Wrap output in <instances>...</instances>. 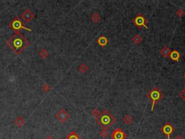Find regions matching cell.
<instances>
[{"mask_svg": "<svg viewBox=\"0 0 185 139\" xmlns=\"http://www.w3.org/2000/svg\"><path fill=\"white\" fill-rule=\"evenodd\" d=\"M8 46L12 49L16 54L21 53L30 45L29 41L25 38L20 32L15 33L10 39L6 41Z\"/></svg>", "mask_w": 185, "mask_h": 139, "instance_id": "obj_1", "label": "cell"}, {"mask_svg": "<svg viewBox=\"0 0 185 139\" xmlns=\"http://www.w3.org/2000/svg\"><path fill=\"white\" fill-rule=\"evenodd\" d=\"M96 122L103 129H107L116 122V118L108 112V109H106L97 118H96Z\"/></svg>", "mask_w": 185, "mask_h": 139, "instance_id": "obj_2", "label": "cell"}, {"mask_svg": "<svg viewBox=\"0 0 185 139\" xmlns=\"http://www.w3.org/2000/svg\"><path fill=\"white\" fill-rule=\"evenodd\" d=\"M146 96L147 99H149L152 103V107H151V112L154 110L155 105L160 101H161L164 98V94L161 90H159L157 87H153L149 92L147 93Z\"/></svg>", "mask_w": 185, "mask_h": 139, "instance_id": "obj_3", "label": "cell"}, {"mask_svg": "<svg viewBox=\"0 0 185 139\" xmlns=\"http://www.w3.org/2000/svg\"><path fill=\"white\" fill-rule=\"evenodd\" d=\"M10 27L11 29H12L15 33H18V32H20L21 30H26L28 31H30L31 32L32 30L30 29V28H26L25 25H24V23L22 22V21L21 20V18L20 17L17 16L15 18H14V19L12 20L10 23Z\"/></svg>", "mask_w": 185, "mask_h": 139, "instance_id": "obj_4", "label": "cell"}, {"mask_svg": "<svg viewBox=\"0 0 185 139\" xmlns=\"http://www.w3.org/2000/svg\"><path fill=\"white\" fill-rule=\"evenodd\" d=\"M132 23L137 26L139 29H141L143 28H145L146 29H148L147 26V20L146 19V18L145 17L144 15L141 13L137 14L132 20Z\"/></svg>", "mask_w": 185, "mask_h": 139, "instance_id": "obj_5", "label": "cell"}, {"mask_svg": "<svg viewBox=\"0 0 185 139\" xmlns=\"http://www.w3.org/2000/svg\"><path fill=\"white\" fill-rule=\"evenodd\" d=\"M160 131H161L165 136L167 137L168 139H170L171 136L174 133L175 131V128L174 127L168 122H167L166 123H165V125L160 128Z\"/></svg>", "mask_w": 185, "mask_h": 139, "instance_id": "obj_6", "label": "cell"}, {"mask_svg": "<svg viewBox=\"0 0 185 139\" xmlns=\"http://www.w3.org/2000/svg\"><path fill=\"white\" fill-rule=\"evenodd\" d=\"M69 117H70L69 114L64 109H61L56 114V118L58 119L61 123H64L67 119L69 118Z\"/></svg>", "mask_w": 185, "mask_h": 139, "instance_id": "obj_7", "label": "cell"}, {"mask_svg": "<svg viewBox=\"0 0 185 139\" xmlns=\"http://www.w3.org/2000/svg\"><path fill=\"white\" fill-rule=\"evenodd\" d=\"M127 137V134L120 128H116L111 134V138L112 139H126Z\"/></svg>", "mask_w": 185, "mask_h": 139, "instance_id": "obj_8", "label": "cell"}, {"mask_svg": "<svg viewBox=\"0 0 185 139\" xmlns=\"http://www.w3.org/2000/svg\"><path fill=\"white\" fill-rule=\"evenodd\" d=\"M35 18L34 13L30 10V9H26L22 14H21V18L25 22H29Z\"/></svg>", "mask_w": 185, "mask_h": 139, "instance_id": "obj_9", "label": "cell"}, {"mask_svg": "<svg viewBox=\"0 0 185 139\" xmlns=\"http://www.w3.org/2000/svg\"><path fill=\"white\" fill-rule=\"evenodd\" d=\"M169 57L174 62H179L181 57V54L177 50H173L171 52Z\"/></svg>", "mask_w": 185, "mask_h": 139, "instance_id": "obj_10", "label": "cell"}, {"mask_svg": "<svg viewBox=\"0 0 185 139\" xmlns=\"http://www.w3.org/2000/svg\"><path fill=\"white\" fill-rule=\"evenodd\" d=\"M25 120L22 116H18L16 119H15L14 123L15 124L16 126H18L19 128H22L23 126V125L25 124Z\"/></svg>", "mask_w": 185, "mask_h": 139, "instance_id": "obj_11", "label": "cell"}, {"mask_svg": "<svg viewBox=\"0 0 185 139\" xmlns=\"http://www.w3.org/2000/svg\"><path fill=\"white\" fill-rule=\"evenodd\" d=\"M97 43H98V45H100L101 46H106V44L108 43V39L105 36H100L98 39H97Z\"/></svg>", "mask_w": 185, "mask_h": 139, "instance_id": "obj_12", "label": "cell"}, {"mask_svg": "<svg viewBox=\"0 0 185 139\" xmlns=\"http://www.w3.org/2000/svg\"><path fill=\"white\" fill-rule=\"evenodd\" d=\"M170 53H171V51L170 49L167 47V46H164L161 50H160V54L164 57V58H166L167 57H168L170 55Z\"/></svg>", "mask_w": 185, "mask_h": 139, "instance_id": "obj_13", "label": "cell"}, {"mask_svg": "<svg viewBox=\"0 0 185 139\" xmlns=\"http://www.w3.org/2000/svg\"><path fill=\"white\" fill-rule=\"evenodd\" d=\"M82 139V138L75 132V131H72V132H70L69 134H68V136L66 137V139Z\"/></svg>", "mask_w": 185, "mask_h": 139, "instance_id": "obj_14", "label": "cell"}, {"mask_svg": "<svg viewBox=\"0 0 185 139\" xmlns=\"http://www.w3.org/2000/svg\"><path fill=\"white\" fill-rule=\"evenodd\" d=\"M124 123H125L126 125H131L133 122V118L129 115H126L122 119Z\"/></svg>", "mask_w": 185, "mask_h": 139, "instance_id": "obj_15", "label": "cell"}, {"mask_svg": "<svg viewBox=\"0 0 185 139\" xmlns=\"http://www.w3.org/2000/svg\"><path fill=\"white\" fill-rule=\"evenodd\" d=\"M132 42H133L135 44L137 45V44H139L140 42H142V41H143V38L140 36V35H139V34H136V35H135V36L132 37Z\"/></svg>", "mask_w": 185, "mask_h": 139, "instance_id": "obj_16", "label": "cell"}, {"mask_svg": "<svg viewBox=\"0 0 185 139\" xmlns=\"http://www.w3.org/2000/svg\"><path fill=\"white\" fill-rule=\"evenodd\" d=\"M49 52L46 49H42L40 51V52H39V56L43 60L46 59L49 57Z\"/></svg>", "mask_w": 185, "mask_h": 139, "instance_id": "obj_17", "label": "cell"}, {"mask_svg": "<svg viewBox=\"0 0 185 139\" xmlns=\"http://www.w3.org/2000/svg\"><path fill=\"white\" fill-rule=\"evenodd\" d=\"M90 18H91V20H93L94 22H96V23L98 22L101 20V18L100 15H99L98 12H95V13H93V14L91 15Z\"/></svg>", "mask_w": 185, "mask_h": 139, "instance_id": "obj_18", "label": "cell"}, {"mask_svg": "<svg viewBox=\"0 0 185 139\" xmlns=\"http://www.w3.org/2000/svg\"><path fill=\"white\" fill-rule=\"evenodd\" d=\"M79 71L80 72H81L82 73H85L87 71H88V67L86 65V64H81L80 66H79Z\"/></svg>", "mask_w": 185, "mask_h": 139, "instance_id": "obj_19", "label": "cell"}, {"mask_svg": "<svg viewBox=\"0 0 185 139\" xmlns=\"http://www.w3.org/2000/svg\"><path fill=\"white\" fill-rule=\"evenodd\" d=\"M90 114H91V115H92L93 117H94V118H97L100 115V112H99V111H98V109H93L91 111Z\"/></svg>", "mask_w": 185, "mask_h": 139, "instance_id": "obj_20", "label": "cell"}, {"mask_svg": "<svg viewBox=\"0 0 185 139\" xmlns=\"http://www.w3.org/2000/svg\"><path fill=\"white\" fill-rule=\"evenodd\" d=\"M108 132L107 129H103L102 130H101L99 132V136H101L103 139H105L106 137L108 136Z\"/></svg>", "mask_w": 185, "mask_h": 139, "instance_id": "obj_21", "label": "cell"}, {"mask_svg": "<svg viewBox=\"0 0 185 139\" xmlns=\"http://www.w3.org/2000/svg\"><path fill=\"white\" fill-rule=\"evenodd\" d=\"M42 90H43L45 93H48V92H49V91L51 90V86H50L49 84L45 83V84L43 86V87H42Z\"/></svg>", "mask_w": 185, "mask_h": 139, "instance_id": "obj_22", "label": "cell"}, {"mask_svg": "<svg viewBox=\"0 0 185 139\" xmlns=\"http://www.w3.org/2000/svg\"><path fill=\"white\" fill-rule=\"evenodd\" d=\"M185 11L182 10V9H179L176 12V15L179 17V18H182L184 15H185Z\"/></svg>", "mask_w": 185, "mask_h": 139, "instance_id": "obj_23", "label": "cell"}, {"mask_svg": "<svg viewBox=\"0 0 185 139\" xmlns=\"http://www.w3.org/2000/svg\"><path fill=\"white\" fill-rule=\"evenodd\" d=\"M179 96L180 98H182V99L185 101V88H184L183 90L179 93Z\"/></svg>", "mask_w": 185, "mask_h": 139, "instance_id": "obj_24", "label": "cell"}, {"mask_svg": "<svg viewBox=\"0 0 185 139\" xmlns=\"http://www.w3.org/2000/svg\"><path fill=\"white\" fill-rule=\"evenodd\" d=\"M174 139H183V138H182L180 135H176V136L174 137Z\"/></svg>", "mask_w": 185, "mask_h": 139, "instance_id": "obj_25", "label": "cell"}, {"mask_svg": "<svg viewBox=\"0 0 185 139\" xmlns=\"http://www.w3.org/2000/svg\"><path fill=\"white\" fill-rule=\"evenodd\" d=\"M45 139H54V138L52 136H48Z\"/></svg>", "mask_w": 185, "mask_h": 139, "instance_id": "obj_26", "label": "cell"}, {"mask_svg": "<svg viewBox=\"0 0 185 139\" xmlns=\"http://www.w3.org/2000/svg\"><path fill=\"white\" fill-rule=\"evenodd\" d=\"M184 77H185V75H184Z\"/></svg>", "mask_w": 185, "mask_h": 139, "instance_id": "obj_27", "label": "cell"}]
</instances>
